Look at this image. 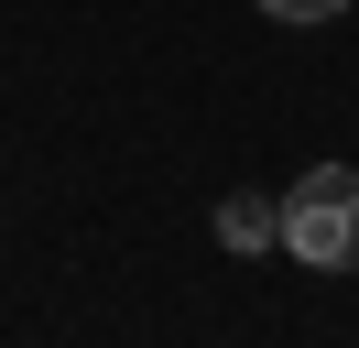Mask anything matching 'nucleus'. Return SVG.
<instances>
[{
  "label": "nucleus",
  "instance_id": "obj_3",
  "mask_svg": "<svg viewBox=\"0 0 359 348\" xmlns=\"http://www.w3.org/2000/svg\"><path fill=\"white\" fill-rule=\"evenodd\" d=\"M250 11H272V22H337L348 0H250Z\"/></svg>",
  "mask_w": 359,
  "mask_h": 348
},
{
  "label": "nucleus",
  "instance_id": "obj_1",
  "mask_svg": "<svg viewBox=\"0 0 359 348\" xmlns=\"http://www.w3.org/2000/svg\"><path fill=\"white\" fill-rule=\"evenodd\" d=\"M283 250L305 272H348L359 261V163H316L305 185H283Z\"/></svg>",
  "mask_w": 359,
  "mask_h": 348
},
{
  "label": "nucleus",
  "instance_id": "obj_2",
  "mask_svg": "<svg viewBox=\"0 0 359 348\" xmlns=\"http://www.w3.org/2000/svg\"><path fill=\"white\" fill-rule=\"evenodd\" d=\"M218 239L229 250H283V196H218Z\"/></svg>",
  "mask_w": 359,
  "mask_h": 348
}]
</instances>
